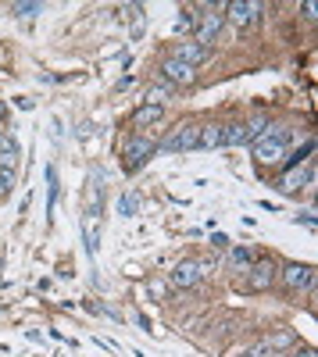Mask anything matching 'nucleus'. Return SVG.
<instances>
[{"mask_svg":"<svg viewBox=\"0 0 318 357\" xmlns=\"http://www.w3.org/2000/svg\"><path fill=\"white\" fill-rule=\"evenodd\" d=\"M254 146V158L262 161V165H282L286 161V151H290V129H282V126H272Z\"/></svg>","mask_w":318,"mask_h":357,"instance_id":"nucleus-1","label":"nucleus"},{"mask_svg":"<svg viewBox=\"0 0 318 357\" xmlns=\"http://www.w3.org/2000/svg\"><path fill=\"white\" fill-rule=\"evenodd\" d=\"M247 279L240 282V289L243 293H268L272 286H275V279H279V264L272 261V257H254V264L243 272Z\"/></svg>","mask_w":318,"mask_h":357,"instance_id":"nucleus-2","label":"nucleus"},{"mask_svg":"<svg viewBox=\"0 0 318 357\" xmlns=\"http://www.w3.org/2000/svg\"><path fill=\"white\" fill-rule=\"evenodd\" d=\"M275 282H282L286 293H311V289H315V268L294 261V264L279 268V279H275Z\"/></svg>","mask_w":318,"mask_h":357,"instance_id":"nucleus-3","label":"nucleus"},{"mask_svg":"<svg viewBox=\"0 0 318 357\" xmlns=\"http://www.w3.org/2000/svg\"><path fill=\"white\" fill-rule=\"evenodd\" d=\"M154 151H158V143H154V139H147V136H129L126 146H122V165H126V172L143 168Z\"/></svg>","mask_w":318,"mask_h":357,"instance_id":"nucleus-4","label":"nucleus"},{"mask_svg":"<svg viewBox=\"0 0 318 357\" xmlns=\"http://www.w3.org/2000/svg\"><path fill=\"white\" fill-rule=\"evenodd\" d=\"M193 146H200V126H179V129H172V132L158 143V151L183 154V151H193Z\"/></svg>","mask_w":318,"mask_h":357,"instance_id":"nucleus-5","label":"nucleus"},{"mask_svg":"<svg viewBox=\"0 0 318 357\" xmlns=\"http://www.w3.org/2000/svg\"><path fill=\"white\" fill-rule=\"evenodd\" d=\"M262 11H265V4H257V0H229L222 18H229V22L240 25V29H250L257 18H262Z\"/></svg>","mask_w":318,"mask_h":357,"instance_id":"nucleus-6","label":"nucleus"},{"mask_svg":"<svg viewBox=\"0 0 318 357\" xmlns=\"http://www.w3.org/2000/svg\"><path fill=\"white\" fill-rule=\"evenodd\" d=\"M222 11H225V4H218L211 15H204V18H200L197 22V29H193V33H197V47H204V50H211V43L218 40V33H222V25H225V18H222Z\"/></svg>","mask_w":318,"mask_h":357,"instance_id":"nucleus-7","label":"nucleus"},{"mask_svg":"<svg viewBox=\"0 0 318 357\" xmlns=\"http://www.w3.org/2000/svg\"><path fill=\"white\" fill-rule=\"evenodd\" d=\"M161 79H165L168 86H193V82H197V68L176 61V57H168V61L161 65Z\"/></svg>","mask_w":318,"mask_h":357,"instance_id":"nucleus-8","label":"nucleus"},{"mask_svg":"<svg viewBox=\"0 0 318 357\" xmlns=\"http://www.w3.org/2000/svg\"><path fill=\"white\" fill-rule=\"evenodd\" d=\"M168 282L176 286V289H193V286L200 282V268H197V261H179V264H176V272L168 275Z\"/></svg>","mask_w":318,"mask_h":357,"instance_id":"nucleus-9","label":"nucleus"},{"mask_svg":"<svg viewBox=\"0 0 318 357\" xmlns=\"http://www.w3.org/2000/svg\"><path fill=\"white\" fill-rule=\"evenodd\" d=\"M172 57H176V61H183V65H190V68H197V65H204L208 57H211V50L197 47V43H176V50H172Z\"/></svg>","mask_w":318,"mask_h":357,"instance_id":"nucleus-10","label":"nucleus"},{"mask_svg":"<svg viewBox=\"0 0 318 357\" xmlns=\"http://www.w3.org/2000/svg\"><path fill=\"white\" fill-rule=\"evenodd\" d=\"M304 183H315V165H308V168H290V172L279 178V190H282V193H297Z\"/></svg>","mask_w":318,"mask_h":357,"instance_id":"nucleus-11","label":"nucleus"},{"mask_svg":"<svg viewBox=\"0 0 318 357\" xmlns=\"http://www.w3.org/2000/svg\"><path fill=\"white\" fill-rule=\"evenodd\" d=\"M250 264H254V250H250L247 243L229 247V254H225V272H247Z\"/></svg>","mask_w":318,"mask_h":357,"instance_id":"nucleus-12","label":"nucleus"},{"mask_svg":"<svg viewBox=\"0 0 318 357\" xmlns=\"http://www.w3.org/2000/svg\"><path fill=\"white\" fill-rule=\"evenodd\" d=\"M82 240H86V254H97V243H100V218L97 211H86L82 215Z\"/></svg>","mask_w":318,"mask_h":357,"instance_id":"nucleus-13","label":"nucleus"},{"mask_svg":"<svg viewBox=\"0 0 318 357\" xmlns=\"http://www.w3.org/2000/svg\"><path fill=\"white\" fill-rule=\"evenodd\" d=\"M18 154H22V146H18V139L11 136V132H4L0 136V168H18Z\"/></svg>","mask_w":318,"mask_h":357,"instance_id":"nucleus-14","label":"nucleus"},{"mask_svg":"<svg viewBox=\"0 0 318 357\" xmlns=\"http://www.w3.org/2000/svg\"><path fill=\"white\" fill-rule=\"evenodd\" d=\"M161 114H165V107H154V104H143V107H136V111H132V126H136V129H147V126H158V122H161Z\"/></svg>","mask_w":318,"mask_h":357,"instance_id":"nucleus-15","label":"nucleus"},{"mask_svg":"<svg viewBox=\"0 0 318 357\" xmlns=\"http://www.w3.org/2000/svg\"><path fill=\"white\" fill-rule=\"evenodd\" d=\"M222 146H247V129H243V122L222 126Z\"/></svg>","mask_w":318,"mask_h":357,"instance_id":"nucleus-16","label":"nucleus"},{"mask_svg":"<svg viewBox=\"0 0 318 357\" xmlns=\"http://www.w3.org/2000/svg\"><path fill=\"white\" fill-rule=\"evenodd\" d=\"M311 154H315V136H308V139H304V146H301V151H294V154H286L282 168H286V172H290V168H301V165H304V161H308Z\"/></svg>","mask_w":318,"mask_h":357,"instance_id":"nucleus-17","label":"nucleus"},{"mask_svg":"<svg viewBox=\"0 0 318 357\" xmlns=\"http://www.w3.org/2000/svg\"><path fill=\"white\" fill-rule=\"evenodd\" d=\"M200 146H208V151L222 146V126H200Z\"/></svg>","mask_w":318,"mask_h":357,"instance_id":"nucleus-18","label":"nucleus"},{"mask_svg":"<svg viewBox=\"0 0 318 357\" xmlns=\"http://www.w3.org/2000/svg\"><path fill=\"white\" fill-rule=\"evenodd\" d=\"M294 343H297V333H294V329H279L275 336H268L272 354H275V350H286V347H294Z\"/></svg>","mask_w":318,"mask_h":357,"instance_id":"nucleus-19","label":"nucleus"},{"mask_svg":"<svg viewBox=\"0 0 318 357\" xmlns=\"http://www.w3.org/2000/svg\"><path fill=\"white\" fill-rule=\"evenodd\" d=\"M172 89H176V86H168V82H161V86H151V89H147V104L161 107V104L172 97Z\"/></svg>","mask_w":318,"mask_h":357,"instance_id":"nucleus-20","label":"nucleus"},{"mask_svg":"<svg viewBox=\"0 0 318 357\" xmlns=\"http://www.w3.org/2000/svg\"><path fill=\"white\" fill-rule=\"evenodd\" d=\"M11 11L22 15V18H33V15H43V4H36V0H18Z\"/></svg>","mask_w":318,"mask_h":357,"instance_id":"nucleus-21","label":"nucleus"},{"mask_svg":"<svg viewBox=\"0 0 318 357\" xmlns=\"http://www.w3.org/2000/svg\"><path fill=\"white\" fill-rule=\"evenodd\" d=\"M240 357H272V347H268V340H257V343H250Z\"/></svg>","mask_w":318,"mask_h":357,"instance_id":"nucleus-22","label":"nucleus"},{"mask_svg":"<svg viewBox=\"0 0 318 357\" xmlns=\"http://www.w3.org/2000/svg\"><path fill=\"white\" fill-rule=\"evenodd\" d=\"M136 207H139V197H136V193H132V197L126 193V197L119 200V215H126V218H129V215H136Z\"/></svg>","mask_w":318,"mask_h":357,"instance_id":"nucleus-23","label":"nucleus"},{"mask_svg":"<svg viewBox=\"0 0 318 357\" xmlns=\"http://www.w3.org/2000/svg\"><path fill=\"white\" fill-rule=\"evenodd\" d=\"M15 190V172L11 168H0V197H8Z\"/></svg>","mask_w":318,"mask_h":357,"instance_id":"nucleus-24","label":"nucleus"},{"mask_svg":"<svg viewBox=\"0 0 318 357\" xmlns=\"http://www.w3.org/2000/svg\"><path fill=\"white\" fill-rule=\"evenodd\" d=\"M176 29H186V33H193V29H197V15H193V11H183L179 22H176Z\"/></svg>","mask_w":318,"mask_h":357,"instance_id":"nucleus-25","label":"nucleus"},{"mask_svg":"<svg viewBox=\"0 0 318 357\" xmlns=\"http://www.w3.org/2000/svg\"><path fill=\"white\" fill-rule=\"evenodd\" d=\"M211 247H215V250H229V247H233V243H229V236L215 232V236H211Z\"/></svg>","mask_w":318,"mask_h":357,"instance_id":"nucleus-26","label":"nucleus"},{"mask_svg":"<svg viewBox=\"0 0 318 357\" xmlns=\"http://www.w3.org/2000/svg\"><path fill=\"white\" fill-rule=\"evenodd\" d=\"M301 11H304V18H308V22H318V8L311 4V0H304V4H301Z\"/></svg>","mask_w":318,"mask_h":357,"instance_id":"nucleus-27","label":"nucleus"},{"mask_svg":"<svg viewBox=\"0 0 318 357\" xmlns=\"http://www.w3.org/2000/svg\"><path fill=\"white\" fill-rule=\"evenodd\" d=\"M197 268H200V279H204V275H211L218 268V261H197Z\"/></svg>","mask_w":318,"mask_h":357,"instance_id":"nucleus-28","label":"nucleus"},{"mask_svg":"<svg viewBox=\"0 0 318 357\" xmlns=\"http://www.w3.org/2000/svg\"><path fill=\"white\" fill-rule=\"evenodd\" d=\"M151 293L154 296H165V282H151Z\"/></svg>","mask_w":318,"mask_h":357,"instance_id":"nucleus-29","label":"nucleus"},{"mask_svg":"<svg viewBox=\"0 0 318 357\" xmlns=\"http://www.w3.org/2000/svg\"><path fill=\"white\" fill-rule=\"evenodd\" d=\"M4 114H8V107H4V104H0V122H4Z\"/></svg>","mask_w":318,"mask_h":357,"instance_id":"nucleus-30","label":"nucleus"},{"mask_svg":"<svg viewBox=\"0 0 318 357\" xmlns=\"http://www.w3.org/2000/svg\"><path fill=\"white\" fill-rule=\"evenodd\" d=\"M301 357H315V350H304V354H301Z\"/></svg>","mask_w":318,"mask_h":357,"instance_id":"nucleus-31","label":"nucleus"},{"mask_svg":"<svg viewBox=\"0 0 318 357\" xmlns=\"http://www.w3.org/2000/svg\"><path fill=\"white\" fill-rule=\"evenodd\" d=\"M0 136H4V126H0Z\"/></svg>","mask_w":318,"mask_h":357,"instance_id":"nucleus-32","label":"nucleus"}]
</instances>
